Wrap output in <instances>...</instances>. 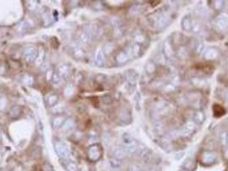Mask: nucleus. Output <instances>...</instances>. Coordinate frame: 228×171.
Listing matches in <instances>:
<instances>
[{
  "label": "nucleus",
  "mask_w": 228,
  "mask_h": 171,
  "mask_svg": "<svg viewBox=\"0 0 228 171\" xmlns=\"http://www.w3.org/2000/svg\"><path fill=\"white\" fill-rule=\"evenodd\" d=\"M218 56V51L215 50V49H208L207 50V52L205 53V57L207 59H215V57Z\"/></svg>",
  "instance_id": "17"
},
{
  "label": "nucleus",
  "mask_w": 228,
  "mask_h": 171,
  "mask_svg": "<svg viewBox=\"0 0 228 171\" xmlns=\"http://www.w3.org/2000/svg\"><path fill=\"white\" fill-rule=\"evenodd\" d=\"M129 60V57H128L127 53L125 51H119L116 56V61L118 64H124L127 63Z\"/></svg>",
  "instance_id": "12"
},
{
  "label": "nucleus",
  "mask_w": 228,
  "mask_h": 171,
  "mask_svg": "<svg viewBox=\"0 0 228 171\" xmlns=\"http://www.w3.org/2000/svg\"><path fill=\"white\" fill-rule=\"evenodd\" d=\"M92 39V32L87 27H84L80 34V41L81 43L87 45L89 43Z\"/></svg>",
  "instance_id": "5"
},
{
  "label": "nucleus",
  "mask_w": 228,
  "mask_h": 171,
  "mask_svg": "<svg viewBox=\"0 0 228 171\" xmlns=\"http://www.w3.org/2000/svg\"><path fill=\"white\" fill-rule=\"evenodd\" d=\"M67 119L64 116V115H57L55 117L52 119V126L54 129H59L63 127V125L64 124V122Z\"/></svg>",
  "instance_id": "6"
},
{
  "label": "nucleus",
  "mask_w": 228,
  "mask_h": 171,
  "mask_svg": "<svg viewBox=\"0 0 228 171\" xmlns=\"http://www.w3.org/2000/svg\"><path fill=\"white\" fill-rule=\"evenodd\" d=\"M1 139H2V135H1V132H0V140H1Z\"/></svg>",
  "instance_id": "39"
},
{
  "label": "nucleus",
  "mask_w": 228,
  "mask_h": 171,
  "mask_svg": "<svg viewBox=\"0 0 228 171\" xmlns=\"http://www.w3.org/2000/svg\"><path fill=\"white\" fill-rule=\"evenodd\" d=\"M181 171H189V170H187V169H182Z\"/></svg>",
  "instance_id": "38"
},
{
  "label": "nucleus",
  "mask_w": 228,
  "mask_h": 171,
  "mask_svg": "<svg viewBox=\"0 0 228 171\" xmlns=\"http://www.w3.org/2000/svg\"><path fill=\"white\" fill-rule=\"evenodd\" d=\"M217 25H218L220 28H224L227 26V21L224 19V18H221L220 20L218 21L217 22Z\"/></svg>",
  "instance_id": "27"
},
{
  "label": "nucleus",
  "mask_w": 228,
  "mask_h": 171,
  "mask_svg": "<svg viewBox=\"0 0 228 171\" xmlns=\"http://www.w3.org/2000/svg\"><path fill=\"white\" fill-rule=\"evenodd\" d=\"M3 153H2V152H0V163L3 161Z\"/></svg>",
  "instance_id": "37"
},
{
  "label": "nucleus",
  "mask_w": 228,
  "mask_h": 171,
  "mask_svg": "<svg viewBox=\"0 0 228 171\" xmlns=\"http://www.w3.org/2000/svg\"><path fill=\"white\" fill-rule=\"evenodd\" d=\"M114 50V45L112 43H107L105 45L104 48H103V52L105 55H108L109 53H111L112 51Z\"/></svg>",
  "instance_id": "21"
},
{
  "label": "nucleus",
  "mask_w": 228,
  "mask_h": 171,
  "mask_svg": "<svg viewBox=\"0 0 228 171\" xmlns=\"http://www.w3.org/2000/svg\"><path fill=\"white\" fill-rule=\"evenodd\" d=\"M41 157V150L40 148H35L33 151V158H40Z\"/></svg>",
  "instance_id": "29"
},
{
  "label": "nucleus",
  "mask_w": 228,
  "mask_h": 171,
  "mask_svg": "<svg viewBox=\"0 0 228 171\" xmlns=\"http://www.w3.org/2000/svg\"><path fill=\"white\" fill-rule=\"evenodd\" d=\"M96 81L98 82H100V83H102V82H104L106 81V76L104 74H98V75H96Z\"/></svg>",
  "instance_id": "34"
},
{
  "label": "nucleus",
  "mask_w": 228,
  "mask_h": 171,
  "mask_svg": "<svg viewBox=\"0 0 228 171\" xmlns=\"http://www.w3.org/2000/svg\"><path fill=\"white\" fill-rule=\"evenodd\" d=\"M150 171H157V170H155V169H151Z\"/></svg>",
  "instance_id": "40"
},
{
  "label": "nucleus",
  "mask_w": 228,
  "mask_h": 171,
  "mask_svg": "<svg viewBox=\"0 0 228 171\" xmlns=\"http://www.w3.org/2000/svg\"><path fill=\"white\" fill-rule=\"evenodd\" d=\"M6 73V68L4 64H0V75H3Z\"/></svg>",
  "instance_id": "36"
},
{
  "label": "nucleus",
  "mask_w": 228,
  "mask_h": 171,
  "mask_svg": "<svg viewBox=\"0 0 228 171\" xmlns=\"http://www.w3.org/2000/svg\"><path fill=\"white\" fill-rule=\"evenodd\" d=\"M102 149L99 145H92L87 150V158L92 162L98 161L101 158Z\"/></svg>",
  "instance_id": "2"
},
{
  "label": "nucleus",
  "mask_w": 228,
  "mask_h": 171,
  "mask_svg": "<svg viewBox=\"0 0 228 171\" xmlns=\"http://www.w3.org/2000/svg\"><path fill=\"white\" fill-rule=\"evenodd\" d=\"M125 150L127 152H131V153H134L135 151L137 150V143L135 140L131 141V143L126 145Z\"/></svg>",
  "instance_id": "16"
},
{
  "label": "nucleus",
  "mask_w": 228,
  "mask_h": 171,
  "mask_svg": "<svg viewBox=\"0 0 228 171\" xmlns=\"http://www.w3.org/2000/svg\"><path fill=\"white\" fill-rule=\"evenodd\" d=\"M227 144H228V134H227Z\"/></svg>",
  "instance_id": "41"
},
{
  "label": "nucleus",
  "mask_w": 228,
  "mask_h": 171,
  "mask_svg": "<svg viewBox=\"0 0 228 171\" xmlns=\"http://www.w3.org/2000/svg\"><path fill=\"white\" fill-rule=\"evenodd\" d=\"M110 164H111V166L114 169H117L119 168L121 166V162L120 160H118L117 158H112L110 160Z\"/></svg>",
  "instance_id": "23"
},
{
  "label": "nucleus",
  "mask_w": 228,
  "mask_h": 171,
  "mask_svg": "<svg viewBox=\"0 0 228 171\" xmlns=\"http://www.w3.org/2000/svg\"><path fill=\"white\" fill-rule=\"evenodd\" d=\"M71 51H72V54L77 59H81V58H83L84 57V51L81 48L79 45H72L71 46Z\"/></svg>",
  "instance_id": "9"
},
{
  "label": "nucleus",
  "mask_w": 228,
  "mask_h": 171,
  "mask_svg": "<svg viewBox=\"0 0 228 171\" xmlns=\"http://www.w3.org/2000/svg\"><path fill=\"white\" fill-rule=\"evenodd\" d=\"M73 90H74L73 87H71V86L67 87H66V89L64 90V94H65L66 96H70V95H71V94L73 93Z\"/></svg>",
  "instance_id": "32"
},
{
  "label": "nucleus",
  "mask_w": 228,
  "mask_h": 171,
  "mask_svg": "<svg viewBox=\"0 0 228 171\" xmlns=\"http://www.w3.org/2000/svg\"><path fill=\"white\" fill-rule=\"evenodd\" d=\"M38 55V50L35 47H28L26 50L23 51V57L24 61L27 63V64H33L36 60V57Z\"/></svg>",
  "instance_id": "3"
},
{
  "label": "nucleus",
  "mask_w": 228,
  "mask_h": 171,
  "mask_svg": "<svg viewBox=\"0 0 228 171\" xmlns=\"http://www.w3.org/2000/svg\"><path fill=\"white\" fill-rule=\"evenodd\" d=\"M65 169L66 171H79L78 166L74 162H67L65 165Z\"/></svg>",
  "instance_id": "19"
},
{
  "label": "nucleus",
  "mask_w": 228,
  "mask_h": 171,
  "mask_svg": "<svg viewBox=\"0 0 228 171\" xmlns=\"http://www.w3.org/2000/svg\"><path fill=\"white\" fill-rule=\"evenodd\" d=\"M21 113H22V109L20 106H14L10 109V116L11 119H17L20 116Z\"/></svg>",
  "instance_id": "13"
},
{
  "label": "nucleus",
  "mask_w": 228,
  "mask_h": 171,
  "mask_svg": "<svg viewBox=\"0 0 228 171\" xmlns=\"http://www.w3.org/2000/svg\"><path fill=\"white\" fill-rule=\"evenodd\" d=\"M215 161V156L212 153H205L202 156V162L207 164H211Z\"/></svg>",
  "instance_id": "15"
},
{
  "label": "nucleus",
  "mask_w": 228,
  "mask_h": 171,
  "mask_svg": "<svg viewBox=\"0 0 228 171\" xmlns=\"http://www.w3.org/2000/svg\"><path fill=\"white\" fill-rule=\"evenodd\" d=\"M132 51H133L134 55L137 56L138 53L140 52V45H139L138 44H136V45H134L133 47H132Z\"/></svg>",
  "instance_id": "31"
},
{
  "label": "nucleus",
  "mask_w": 228,
  "mask_h": 171,
  "mask_svg": "<svg viewBox=\"0 0 228 171\" xmlns=\"http://www.w3.org/2000/svg\"><path fill=\"white\" fill-rule=\"evenodd\" d=\"M205 119V116L204 114L201 112V111H198L195 114V121H197L198 123H201L202 121H204Z\"/></svg>",
  "instance_id": "22"
},
{
  "label": "nucleus",
  "mask_w": 228,
  "mask_h": 171,
  "mask_svg": "<svg viewBox=\"0 0 228 171\" xmlns=\"http://www.w3.org/2000/svg\"><path fill=\"white\" fill-rule=\"evenodd\" d=\"M42 169H43V171H54L52 167L48 163L44 164L43 166H42Z\"/></svg>",
  "instance_id": "33"
},
{
  "label": "nucleus",
  "mask_w": 228,
  "mask_h": 171,
  "mask_svg": "<svg viewBox=\"0 0 228 171\" xmlns=\"http://www.w3.org/2000/svg\"><path fill=\"white\" fill-rule=\"evenodd\" d=\"M22 81L27 86H32L34 83V77L31 76L30 74H25L22 78Z\"/></svg>",
  "instance_id": "20"
},
{
  "label": "nucleus",
  "mask_w": 228,
  "mask_h": 171,
  "mask_svg": "<svg viewBox=\"0 0 228 171\" xmlns=\"http://www.w3.org/2000/svg\"><path fill=\"white\" fill-rule=\"evenodd\" d=\"M182 26L184 27V29L187 31H190L192 29V23H191V19L189 17H185L183 21H182Z\"/></svg>",
  "instance_id": "18"
},
{
  "label": "nucleus",
  "mask_w": 228,
  "mask_h": 171,
  "mask_svg": "<svg viewBox=\"0 0 228 171\" xmlns=\"http://www.w3.org/2000/svg\"><path fill=\"white\" fill-rule=\"evenodd\" d=\"M192 168H194V163L192 160H188L185 164V169L190 171V169H191Z\"/></svg>",
  "instance_id": "30"
},
{
  "label": "nucleus",
  "mask_w": 228,
  "mask_h": 171,
  "mask_svg": "<svg viewBox=\"0 0 228 171\" xmlns=\"http://www.w3.org/2000/svg\"><path fill=\"white\" fill-rule=\"evenodd\" d=\"M101 100H102V102H103V104L108 105V104H112V97L110 96V95H104L103 97H101Z\"/></svg>",
  "instance_id": "25"
},
{
  "label": "nucleus",
  "mask_w": 228,
  "mask_h": 171,
  "mask_svg": "<svg viewBox=\"0 0 228 171\" xmlns=\"http://www.w3.org/2000/svg\"><path fill=\"white\" fill-rule=\"evenodd\" d=\"M54 149L57 156L62 159H66L70 155V151L68 149L67 145L61 140H56L54 143Z\"/></svg>",
  "instance_id": "1"
},
{
  "label": "nucleus",
  "mask_w": 228,
  "mask_h": 171,
  "mask_svg": "<svg viewBox=\"0 0 228 171\" xmlns=\"http://www.w3.org/2000/svg\"><path fill=\"white\" fill-rule=\"evenodd\" d=\"M95 64L98 67H102L104 66L105 64V54L102 50H99L95 56Z\"/></svg>",
  "instance_id": "10"
},
{
  "label": "nucleus",
  "mask_w": 228,
  "mask_h": 171,
  "mask_svg": "<svg viewBox=\"0 0 228 171\" xmlns=\"http://www.w3.org/2000/svg\"><path fill=\"white\" fill-rule=\"evenodd\" d=\"M53 74H54L53 69H49V70H47V74H46V80H47V81H52Z\"/></svg>",
  "instance_id": "26"
},
{
  "label": "nucleus",
  "mask_w": 228,
  "mask_h": 171,
  "mask_svg": "<svg viewBox=\"0 0 228 171\" xmlns=\"http://www.w3.org/2000/svg\"><path fill=\"white\" fill-rule=\"evenodd\" d=\"M130 118V116L128 114L126 111L123 110V111L120 112V119L122 121H125L126 120H128Z\"/></svg>",
  "instance_id": "28"
},
{
  "label": "nucleus",
  "mask_w": 228,
  "mask_h": 171,
  "mask_svg": "<svg viewBox=\"0 0 228 171\" xmlns=\"http://www.w3.org/2000/svg\"><path fill=\"white\" fill-rule=\"evenodd\" d=\"M8 105V101L6 97H1L0 98V111H4Z\"/></svg>",
  "instance_id": "24"
},
{
  "label": "nucleus",
  "mask_w": 228,
  "mask_h": 171,
  "mask_svg": "<svg viewBox=\"0 0 228 171\" xmlns=\"http://www.w3.org/2000/svg\"><path fill=\"white\" fill-rule=\"evenodd\" d=\"M55 73L61 78L62 80H64L71 74V66L69 64H60L58 65L55 70Z\"/></svg>",
  "instance_id": "4"
},
{
  "label": "nucleus",
  "mask_w": 228,
  "mask_h": 171,
  "mask_svg": "<svg viewBox=\"0 0 228 171\" xmlns=\"http://www.w3.org/2000/svg\"><path fill=\"white\" fill-rule=\"evenodd\" d=\"M126 155H127V151L124 148H117L115 151H114V156H115V158H117L118 160H122V159H124L125 157H126Z\"/></svg>",
  "instance_id": "14"
},
{
  "label": "nucleus",
  "mask_w": 228,
  "mask_h": 171,
  "mask_svg": "<svg viewBox=\"0 0 228 171\" xmlns=\"http://www.w3.org/2000/svg\"><path fill=\"white\" fill-rule=\"evenodd\" d=\"M75 127V122L74 121L72 120V119H67L65 122H64V124L63 125V127L61 128L62 131L65 133V134H68V133H70L71 131L73 130V128Z\"/></svg>",
  "instance_id": "11"
},
{
  "label": "nucleus",
  "mask_w": 228,
  "mask_h": 171,
  "mask_svg": "<svg viewBox=\"0 0 228 171\" xmlns=\"http://www.w3.org/2000/svg\"><path fill=\"white\" fill-rule=\"evenodd\" d=\"M45 57H46V50H45L43 46H40L38 50V55L37 57H36V60L34 62V64L36 66H40L44 63Z\"/></svg>",
  "instance_id": "8"
},
{
  "label": "nucleus",
  "mask_w": 228,
  "mask_h": 171,
  "mask_svg": "<svg viewBox=\"0 0 228 171\" xmlns=\"http://www.w3.org/2000/svg\"><path fill=\"white\" fill-rule=\"evenodd\" d=\"M57 102H58V96L57 94L50 93L47 97H46V104L48 107H54L55 105H57Z\"/></svg>",
  "instance_id": "7"
},
{
  "label": "nucleus",
  "mask_w": 228,
  "mask_h": 171,
  "mask_svg": "<svg viewBox=\"0 0 228 171\" xmlns=\"http://www.w3.org/2000/svg\"><path fill=\"white\" fill-rule=\"evenodd\" d=\"M63 110H64V107L62 105L61 106H59V105H55L53 107V112H56L57 114L61 113L63 111Z\"/></svg>",
  "instance_id": "35"
}]
</instances>
